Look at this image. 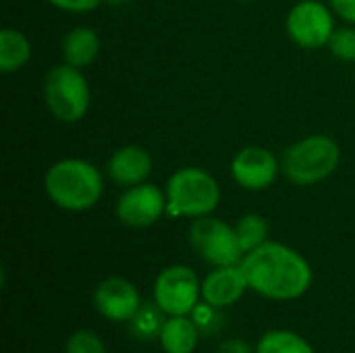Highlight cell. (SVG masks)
I'll list each match as a JSON object with an SVG mask.
<instances>
[{"label":"cell","mask_w":355,"mask_h":353,"mask_svg":"<svg viewBox=\"0 0 355 353\" xmlns=\"http://www.w3.org/2000/svg\"><path fill=\"white\" fill-rule=\"evenodd\" d=\"M216 353H252V350L243 339H229L218 347Z\"/></svg>","instance_id":"23"},{"label":"cell","mask_w":355,"mask_h":353,"mask_svg":"<svg viewBox=\"0 0 355 353\" xmlns=\"http://www.w3.org/2000/svg\"><path fill=\"white\" fill-rule=\"evenodd\" d=\"M94 306L112 322H129L139 314L141 298L131 281L123 277H108L96 287Z\"/></svg>","instance_id":"11"},{"label":"cell","mask_w":355,"mask_h":353,"mask_svg":"<svg viewBox=\"0 0 355 353\" xmlns=\"http://www.w3.org/2000/svg\"><path fill=\"white\" fill-rule=\"evenodd\" d=\"M31 42L21 29H0V71L4 75L21 71L31 60Z\"/></svg>","instance_id":"16"},{"label":"cell","mask_w":355,"mask_h":353,"mask_svg":"<svg viewBox=\"0 0 355 353\" xmlns=\"http://www.w3.org/2000/svg\"><path fill=\"white\" fill-rule=\"evenodd\" d=\"M335 15L349 25H355V0H329Z\"/></svg>","instance_id":"22"},{"label":"cell","mask_w":355,"mask_h":353,"mask_svg":"<svg viewBox=\"0 0 355 353\" xmlns=\"http://www.w3.org/2000/svg\"><path fill=\"white\" fill-rule=\"evenodd\" d=\"M281 171V160L264 146H245L231 160V179L245 191L268 189Z\"/></svg>","instance_id":"10"},{"label":"cell","mask_w":355,"mask_h":353,"mask_svg":"<svg viewBox=\"0 0 355 353\" xmlns=\"http://www.w3.org/2000/svg\"><path fill=\"white\" fill-rule=\"evenodd\" d=\"M100 48L102 42L98 31L87 25H77L71 31H67L60 42L62 62L77 69H85L96 62V58L100 56Z\"/></svg>","instance_id":"14"},{"label":"cell","mask_w":355,"mask_h":353,"mask_svg":"<svg viewBox=\"0 0 355 353\" xmlns=\"http://www.w3.org/2000/svg\"><path fill=\"white\" fill-rule=\"evenodd\" d=\"M166 216L202 218L214 214L220 204V185L216 177L200 166L177 169L166 185Z\"/></svg>","instance_id":"3"},{"label":"cell","mask_w":355,"mask_h":353,"mask_svg":"<svg viewBox=\"0 0 355 353\" xmlns=\"http://www.w3.org/2000/svg\"><path fill=\"white\" fill-rule=\"evenodd\" d=\"M67 353H106L102 339L94 331H77L67 341Z\"/></svg>","instance_id":"20"},{"label":"cell","mask_w":355,"mask_h":353,"mask_svg":"<svg viewBox=\"0 0 355 353\" xmlns=\"http://www.w3.org/2000/svg\"><path fill=\"white\" fill-rule=\"evenodd\" d=\"M187 239L191 250L212 266L241 264L245 256L239 246L235 227L212 214L193 218L187 231Z\"/></svg>","instance_id":"6"},{"label":"cell","mask_w":355,"mask_h":353,"mask_svg":"<svg viewBox=\"0 0 355 353\" xmlns=\"http://www.w3.org/2000/svg\"><path fill=\"white\" fill-rule=\"evenodd\" d=\"M235 2H252V0H235Z\"/></svg>","instance_id":"25"},{"label":"cell","mask_w":355,"mask_h":353,"mask_svg":"<svg viewBox=\"0 0 355 353\" xmlns=\"http://www.w3.org/2000/svg\"><path fill=\"white\" fill-rule=\"evenodd\" d=\"M50 6L62 10V12H73V15H81V12H92L96 10L104 0H46Z\"/></svg>","instance_id":"21"},{"label":"cell","mask_w":355,"mask_h":353,"mask_svg":"<svg viewBox=\"0 0 355 353\" xmlns=\"http://www.w3.org/2000/svg\"><path fill=\"white\" fill-rule=\"evenodd\" d=\"M44 193L60 210H92L104 193L100 169L83 158H62L50 164L44 175Z\"/></svg>","instance_id":"2"},{"label":"cell","mask_w":355,"mask_h":353,"mask_svg":"<svg viewBox=\"0 0 355 353\" xmlns=\"http://www.w3.org/2000/svg\"><path fill=\"white\" fill-rule=\"evenodd\" d=\"M329 50L343 62H355V25L337 27L331 35Z\"/></svg>","instance_id":"19"},{"label":"cell","mask_w":355,"mask_h":353,"mask_svg":"<svg viewBox=\"0 0 355 353\" xmlns=\"http://www.w3.org/2000/svg\"><path fill=\"white\" fill-rule=\"evenodd\" d=\"M233 227H235V233H237V239H239L243 254H248V252H252V250H256L268 241V223L258 212L243 214Z\"/></svg>","instance_id":"17"},{"label":"cell","mask_w":355,"mask_h":353,"mask_svg":"<svg viewBox=\"0 0 355 353\" xmlns=\"http://www.w3.org/2000/svg\"><path fill=\"white\" fill-rule=\"evenodd\" d=\"M202 298V283L193 268L171 264L162 268L154 281L156 308L166 316H189Z\"/></svg>","instance_id":"7"},{"label":"cell","mask_w":355,"mask_h":353,"mask_svg":"<svg viewBox=\"0 0 355 353\" xmlns=\"http://www.w3.org/2000/svg\"><path fill=\"white\" fill-rule=\"evenodd\" d=\"M42 96L48 112L67 125L85 119L92 104V92L83 71L67 62H60L46 73Z\"/></svg>","instance_id":"5"},{"label":"cell","mask_w":355,"mask_h":353,"mask_svg":"<svg viewBox=\"0 0 355 353\" xmlns=\"http://www.w3.org/2000/svg\"><path fill=\"white\" fill-rule=\"evenodd\" d=\"M256 353H314L312 345L291 331H270L266 333L258 345Z\"/></svg>","instance_id":"18"},{"label":"cell","mask_w":355,"mask_h":353,"mask_svg":"<svg viewBox=\"0 0 355 353\" xmlns=\"http://www.w3.org/2000/svg\"><path fill=\"white\" fill-rule=\"evenodd\" d=\"M335 10L331 4L320 0H300L295 2L285 19L287 35L300 48H324L331 42L335 27Z\"/></svg>","instance_id":"8"},{"label":"cell","mask_w":355,"mask_h":353,"mask_svg":"<svg viewBox=\"0 0 355 353\" xmlns=\"http://www.w3.org/2000/svg\"><path fill=\"white\" fill-rule=\"evenodd\" d=\"M119 223L131 229H148L166 214V191L150 181L123 189L114 204Z\"/></svg>","instance_id":"9"},{"label":"cell","mask_w":355,"mask_h":353,"mask_svg":"<svg viewBox=\"0 0 355 353\" xmlns=\"http://www.w3.org/2000/svg\"><path fill=\"white\" fill-rule=\"evenodd\" d=\"M341 162L339 144L324 133H314L297 139L283 152V175L300 187H310L327 181Z\"/></svg>","instance_id":"4"},{"label":"cell","mask_w":355,"mask_h":353,"mask_svg":"<svg viewBox=\"0 0 355 353\" xmlns=\"http://www.w3.org/2000/svg\"><path fill=\"white\" fill-rule=\"evenodd\" d=\"M104 2H108V4H116V6H121V4H129V2H133V0H104Z\"/></svg>","instance_id":"24"},{"label":"cell","mask_w":355,"mask_h":353,"mask_svg":"<svg viewBox=\"0 0 355 353\" xmlns=\"http://www.w3.org/2000/svg\"><path fill=\"white\" fill-rule=\"evenodd\" d=\"M200 331L189 316H168L162 322L158 341L164 353H193L198 347Z\"/></svg>","instance_id":"15"},{"label":"cell","mask_w":355,"mask_h":353,"mask_svg":"<svg viewBox=\"0 0 355 353\" xmlns=\"http://www.w3.org/2000/svg\"><path fill=\"white\" fill-rule=\"evenodd\" d=\"M248 289L250 285L239 264L214 266L202 281V300L210 308H227L239 302Z\"/></svg>","instance_id":"13"},{"label":"cell","mask_w":355,"mask_h":353,"mask_svg":"<svg viewBox=\"0 0 355 353\" xmlns=\"http://www.w3.org/2000/svg\"><path fill=\"white\" fill-rule=\"evenodd\" d=\"M152 169H154V160L150 152L137 144H127L116 148L106 162L108 179L123 189L146 183L152 175Z\"/></svg>","instance_id":"12"},{"label":"cell","mask_w":355,"mask_h":353,"mask_svg":"<svg viewBox=\"0 0 355 353\" xmlns=\"http://www.w3.org/2000/svg\"><path fill=\"white\" fill-rule=\"evenodd\" d=\"M239 266L250 289L266 300L291 302L302 298L312 285V268L308 260L279 241H266L248 252Z\"/></svg>","instance_id":"1"}]
</instances>
